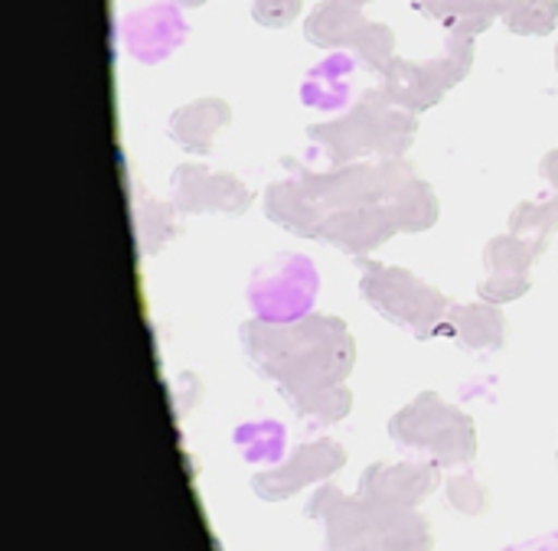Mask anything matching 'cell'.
Returning a JSON list of instances; mask_svg holds the SVG:
<instances>
[{
    "label": "cell",
    "mask_w": 558,
    "mask_h": 551,
    "mask_svg": "<svg viewBox=\"0 0 558 551\" xmlns=\"http://www.w3.org/2000/svg\"><path fill=\"white\" fill-rule=\"evenodd\" d=\"M415 7H422L425 13H432V16H435V10L441 7V0H415Z\"/></svg>",
    "instance_id": "e0dca14e"
},
{
    "label": "cell",
    "mask_w": 558,
    "mask_h": 551,
    "mask_svg": "<svg viewBox=\"0 0 558 551\" xmlns=\"http://www.w3.org/2000/svg\"><path fill=\"white\" fill-rule=\"evenodd\" d=\"M301 10V0H255L252 3V16L265 26H284L298 16Z\"/></svg>",
    "instance_id": "5bb4252c"
},
{
    "label": "cell",
    "mask_w": 558,
    "mask_h": 551,
    "mask_svg": "<svg viewBox=\"0 0 558 551\" xmlns=\"http://www.w3.org/2000/svg\"><path fill=\"white\" fill-rule=\"evenodd\" d=\"M265 209L268 216L291 229V232H301V235H314L320 238V229H324V219L327 212L304 193V186L298 180H284V183H275L268 193H265Z\"/></svg>",
    "instance_id": "5b68a950"
},
{
    "label": "cell",
    "mask_w": 558,
    "mask_h": 551,
    "mask_svg": "<svg viewBox=\"0 0 558 551\" xmlns=\"http://www.w3.org/2000/svg\"><path fill=\"white\" fill-rule=\"evenodd\" d=\"M504 20L520 36H543V33L556 29L558 0H517Z\"/></svg>",
    "instance_id": "30bf717a"
},
{
    "label": "cell",
    "mask_w": 558,
    "mask_h": 551,
    "mask_svg": "<svg viewBox=\"0 0 558 551\" xmlns=\"http://www.w3.org/2000/svg\"><path fill=\"white\" fill-rule=\"evenodd\" d=\"M396 232V219L389 212V206H350V209H337L327 212L320 238L330 245H340L347 252H366L379 242H386V235Z\"/></svg>",
    "instance_id": "7a4b0ae2"
},
{
    "label": "cell",
    "mask_w": 558,
    "mask_h": 551,
    "mask_svg": "<svg viewBox=\"0 0 558 551\" xmlns=\"http://www.w3.org/2000/svg\"><path fill=\"white\" fill-rule=\"evenodd\" d=\"M513 3L517 0H441L435 16L445 20L451 26V33L474 36V33L487 29L497 16H507V10Z\"/></svg>",
    "instance_id": "ba28073f"
},
{
    "label": "cell",
    "mask_w": 558,
    "mask_h": 551,
    "mask_svg": "<svg viewBox=\"0 0 558 551\" xmlns=\"http://www.w3.org/2000/svg\"><path fill=\"white\" fill-rule=\"evenodd\" d=\"M347 3H350V7H363L366 0H347Z\"/></svg>",
    "instance_id": "ac0fdd59"
},
{
    "label": "cell",
    "mask_w": 558,
    "mask_h": 551,
    "mask_svg": "<svg viewBox=\"0 0 558 551\" xmlns=\"http://www.w3.org/2000/svg\"><path fill=\"white\" fill-rule=\"evenodd\" d=\"M173 193H177V206L183 212L239 216L252 203V193L245 189L242 180H235L229 173H209L206 167H196V163H186L173 173Z\"/></svg>",
    "instance_id": "6da1fadb"
},
{
    "label": "cell",
    "mask_w": 558,
    "mask_h": 551,
    "mask_svg": "<svg viewBox=\"0 0 558 551\" xmlns=\"http://www.w3.org/2000/svg\"><path fill=\"white\" fill-rule=\"evenodd\" d=\"M366 20L360 16V7H350L347 0H320V7L307 16L304 36L324 49L330 46H353Z\"/></svg>",
    "instance_id": "52a82bcc"
},
{
    "label": "cell",
    "mask_w": 558,
    "mask_h": 551,
    "mask_svg": "<svg viewBox=\"0 0 558 551\" xmlns=\"http://www.w3.org/2000/svg\"><path fill=\"white\" fill-rule=\"evenodd\" d=\"M481 291L490 301H510L526 291V274H494L481 284Z\"/></svg>",
    "instance_id": "9a60e30c"
},
{
    "label": "cell",
    "mask_w": 558,
    "mask_h": 551,
    "mask_svg": "<svg viewBox=\"0 0 558 551\" xmlns=\"http://www.w3.org/2000/svg\"><path fill=\"white\" fill-rule=\"evenodd\" d=\"M137 238H141V252H150V248H160L170 235H173V209L167 203H147L141 212H137Z\"/></svg>",
    "instance_id": "4fadbf2b"
},
{
    "label": "cell",
    "mask_w": 558,
    "mask_h": 551,
    "mask_svg": "<svg viewBox=\"0 0 558 551\" xmlns=\"http://www.w3.org/2000/svg\"><path fill=\"white\" fill-rule=\"evenodd\" d=\"M222 124H229V105L219 98H199L170 118V134L190 154H206Z\"/></svg>",
    "instance_id": "8992f818"
},
{
    "label": "cell",
    "mask_w": 558,
    "mask_h": 551,
    "mask_svg": "<svg viewBox=\"0 0 558 551\" xmlns=\"http://www.w3.org/2000/svg\"><path fill=\"white\" fill-rule=\"evenodd\" d=\"M471 59H474V42H471V36H464V33H451V39H448L445 52H441L438 59H432L428 65H432V69H435V75L451 88V85H458V82L464 78V72L471 69Z\"/></svg>",
    "instance_id": "7c38bea8"
},
{
    "label": "cell",
    "mask_w": 558,
    "mask_h": 551,
    "mask_svg": "<svg viewBox=\"0 0 558 551\" xmlns=\"http://www.w3.org/2000/svg\"><path fill=\"white\" fill-rule=\"evenodd\" d=\"M543 176L556 186V193H558V147L543 157Z\"/></svg>",
    "instance_id": "2e32d148"
},
{
    "label": "cell",
    "mask_w": 558,
    "mask_h": 551,
    "mask_svg": "<svg viewBox=\"0 0 558 551\" xmlns=\"http://www.w3.org/2000/svg\"><path fill=\"white\" fill-rule=\"evenodd\" d=\"M448 91V85L435 75V69L415 65V62H402L392 59L383 69V82H379V98L402 108V111H425L432 108L441 95Z\"/></svg>",
    "instance_id": "3957f363"
},
{
    "label": "cell",
    "mask_w": 558,
    "mask_h": 551,
    "mask_svg": "<svg viewBox=\"0 0 558 551\" xmlns=\"http://www.w3.org/2000/svg\"><path fill=\"white\" fill-rule=\"evenodd\" d=\"M389 212L396 219V229L422 232V229L435 225V219H438V199H435V193L422 180H412V183H405L389 199Z\"/></svg>",
    "instance_id": "9c48e42d"
},
{
    "label": "cell",
    "mask_w": 558,
    "mask_h": 551,
    "mask_svg": "<svg viewBox=\"0 0 558 551\" xmlns=\"http://www.w3.org/2000/svg\"><path fill=\"white\" fill-rule=\"evenodd\" d=\"M186 26L180 23L177 10L173 7H154V10H144L137 16L128 20V49H134L137 59L144 62H157L163 59L180 39H183Z\"/></svg>",
    "instance_id": "277c9868"
},
{
    "label": "cell",
    "mask_w": 558,
    "mask_h": 551,
    "mask_svg": "<svg viewBox=\"0 0 558 551\" xmlns=\"http://www.w3.org/2000/svg\"><path fill=\"white\" fill-rule=\"evenodd\" d=\"M392 49H396L392 29L383 26V23H366L360 29V36L353 39V52H356V59L366 69H379L383 72L392 62Z\"/></svg>",
    "instance_id": "8fae6325"
},
{
    "label": "cell",
    "mask_w": 558,
    "mask_h": 551,
    "mask_svg": "<svg viewBox=\"0 0 558 551\" xmlns=\"http://www.w3.org/2000/svg\"><path fill=\"white\" fill-rule=\"evenodd\" d=\"M556 65H558V49H556Z\"/></svg>",
    "instance_id": "d6986e66"
}]
</instances>
